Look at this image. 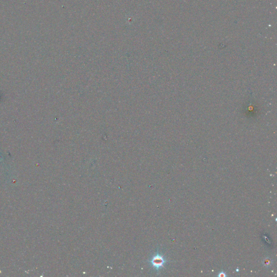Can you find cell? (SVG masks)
<instances>
[{
	"label": "cell",
	"instance_id": "obj_3",
	"mask_svg": "<svg viewBox=\"0 0 277 277\" xmlns=\"http://www.w3.org/2000/svg\"><path fill=\"white\" fill-rule=\"evenodd\" d=\"M218 276L219 277H226L227 275H226V274L225 272L222 271V272H220L219 273Z\"/></svg>",
	"mask_w": 277,
	"mask_h": 277
},
{
	"label": "cell",
	"instance_id": "obj_2",
	"mask_svg": "<svg viewBox=\"0 0 277 277\" xmlns=\"http://www.w3.org/2000/svg\"><path fill=\"white\" fill-rule=\"evenodd\" d=\"M263 265L266 267H269L272 265V261L269 258H266L263 260Z\"/></svg>",
	"mask_w": 277,
	"mask_h": 277
},
{
	"label": "cell",
	"instance_id": "obj_1",
	"mask_svg": "<svg viewBox=\"0 0 277 277\" xmlns=\"http://www.w3.org/2000/svg\"><path fill=\"white\" fill-rule=\"evenodd\" d=\"M166 262L167 261L164 257L159 253L154 255L149 261L152 267L156 269L157 271H159L160 268L164 267V265Z\"/></svg>",
	"mask_w": 277,
	"mask_h": 277
}]
</instances>
